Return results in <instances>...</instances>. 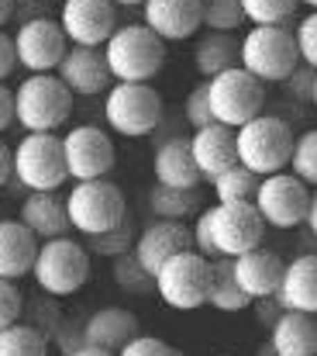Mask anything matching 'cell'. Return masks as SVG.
I'll use <instances>...</instances> for the list:
<instances>
[{"label":"cell","mask_w":317,"mask_h":356,"mask_svg":"<svg viewBox=\"0 0 317 356\" xmlns=\"http://www.w3.org/2000/svg\"><path fill=\"white\" fill-rule=\"evenodd\" d=\"M114 83H152L166 63V42L148 24H121L104 45Z\"/></svg>","instance_id":"cell-1"},{"label":"cell","mask_w":317,"mask_h":356,"mask_svg":"<svg viewBox=\"0 0 317 356\" xmlns=\"http://www.w3.org/2000/svg\"><path fill=\"white\" fill-rule=\"evenodd\" d=\"M300 63L297 35L286 24H259L241 35V70L262 83H286Z\"/></svg>","instance_id":"cell-2"},{"label":"cell","mask_w":317,"mask_h":356,"mask_svg":"<svg viewBox=\"0 0 317 356\" xmlns=\"http://www.w3.org/2000/svg\"><path fill=\"white\" fill-rule=\"evenodd\" d=\"M14 111L24 131L55 135L73 115V94L55 73H28L14 87Z\"/></svg>","instance_id":"cell-3"},{"label":"cell","mask_w":317,"mask_h":356,"mask_svg":"<svg viewBox=\"0 0 317 356\" xmlns=\"http://www.w3.org/2000/svg\"><path fill=\"white\" fill-rule=\"evenodd\" d=\"M31 280L42 294L49 298H73L76 291H83V284L90 280V249L73 236L52 238L38 245V259L31 270Z\"/></svg>","instance_id":"cell-4"},{"label":"cell","mask_w":317,"mask_h":356,"mask_svg":"<svg viewBox=\"0 0 317 356\" xmlns=\"http://www.w3.org/2000/svg\"><path fill=\"white\" fill-rule=\"evenodd\" d=\"M297 135L293 128L276 115H259L238 128V163L259 177L283 173L293 159Z\"/></svg>","instance_id":"cell-5"},{"label":"cell","mask_w":317,"mask_h":356,"mask_svg":"<svg viewBox=\"0 0 317 356\" xmlns=\"http://www.w3.org/2000/svg\"><path fill=\"white\" fill-rule=\"evenodd\" d=\"M14 180L28 194L59 191L69 180L62 138L45 131H24V138L14 145Z\"/></svg>","instance_id":"cell-6"},{"label":"cell","mask_w":317,"mask_h":356,"mask_svg":"<svg viewBox=\"0 0 317 356\" xmlns=\"http://www.w3.org/2000/svg\"><path fill=\"white\" fill-rule=\"evenodd\" d=\"M66 208H69L73 232H80L83 238L107 236L128 222V201H124L121 187L110 180L73 184V191L66 194Z\"/></svg>","instance_id":"cell-7"},{"label":"cell","mask_w":317,"mask_h":356,"mask_svg":"<svg viewBox=\"0 0 317 356\" xmlns=\"http://www.w3.org/2000/svg\"><path fill=\"white\" fill-rule=\"evenodd\" d=\"M104 121L124 138H145L162 124V97L152 83H114L104 97Z\"/></svg>","instance_id":"cell-8"},{"label":"cell","mask_w":317,"mask_h":356,"mask_svg":"<svg viewBox=\"0 0 317 356\" xmlns=\"http://www.w3.org/2000/svg\"><path fill=\"white\" fill-rule=\"evenodd\" d=\"M207 97H211L214 121L238 131L241 124H248L252 118L262 115V108H266V83L238 66V70H228V73L207 80Z\"/></svg>","instance_id":"cell-9"},{"label":"cell","mask_w":317,"mask_h":356,"mask_svg":"<svg viewBox=\"0 0 317 356\" xmlns=\"http://www.w3.org/2000/svg\"><path fill=\"white\" fill-rule=\"evenodd\" d=\"M155 294L176 312L204 308L211 298V259L197 249L173 256L155 277Z\"/></svg>","instance_id":"cell-10"},{"label":"cell","mask_w":317,"mask_h":356,"mask_svg":"<svg viewBox=\"0 0 317 356\" xmlns=\"http://www.w3.org/2000/svg\"><path fill=\"white\" fill-rule=\"evenodd\" d=\"M252 204L259 208L269 229H297V225H307L311 187L293 173H273V177H262Z\"/></svg>","instance_id":"cell-11"},{"label":"cell","mask_w":317,"mask_h":356,"mask_svg":"<svg viewBox=\"0 0 317 356\" xmlns=\"http://www.w3.org/2000/svg\"><path fill=\"white\" fill-rule=\"evenodd\" d=\"M62 152H66V170H69L73 184L107 180L117 163L110 135L97 124H73L62 135Z\"/></svg>","instance_id":"cell-12"},{"label":"cell","mask_w":317,"mask_h":356,"mask_svg":"<svg viewBox=\"0 0 317 356\" xmlns=\"http://www.w3.org/2000/svg\"><path fill=\"white\" fill-rule=\"evenodd\" d=\"M207 222H211V238L217 252L231 259L259 249L269 229L255 204H214L207 208Z\"/></svg>","instance_id":"cell-13"},{"label":"cell","mask_w":317,"mask_h":356,"mask_svg":"<svg viewBox=\"0 0 317 356\" xmlns=\"http://www.w3.org/2000/svg\"><path fill=\"white\" fill-rule=\"evenodd\" d=\"M14 49H17V63L28 73H55L59 63L69 52V38L59 24V17H42V21H28L14 31Z\"/></svg>","instance_id":"cell-14"},{"label":"cell","mask_w":317,"mask_h":356,"mask_svg":"<svg viewBox=\"0 0 317 356\" xmlns=\"http://www.w3.org/2000/svg\"><path fill=\"white\" fill-rule=\"evenodd\" d=\"M59 24L69 45L80 49H104L117 24V7L110 0H66L59 7Z\"/></svg>","instance_id":"cell-15"},{"label":"cell","mask_w":317,"mask_h":356,"mask_svg":"<svg viewBox=\"0 0 317 356\" xmlns=\"http://www.w3.org/2000/svg\"><path fill=\"white\" fill-rule=\"evenodd\" d=\"M194 249V229H187V222H162V218H152L138 238H135V249L131 256L145 266V273L159 277V270L180 256V252H190Z\"/></svg>","instance_id":"cell-16"},{"label":"cell","mask_w":317,"mask_h":356,"mask_svg":"<svg viewBox=\"0 0 317 356\" xmlns=\"http://www.w3.org/2000/svg\"><path fill=\"white\" fill-rule=\"evenodd\" d=\"M55 76L66 83V90L73 97H97L114 87V76H110V66L104 59V49H80V45H69L66 59L59 63Z\"/></svg>","instance_id":"cell-17"},{"label":"cell","mask_w":317,"mask_h":356,"mask_svg":"<svg viewBox=\"0 0 317 356\" xmlns=\"http://www.w3.org/2000/svg\"><path fill=\"white\" fill-rule=\"evenodd\" d=\"M142 24H148L162 42H187L204 28L200 0H145Z\"/></svg>","instance_id":"cell-18"},{"label":"cell","mask_w":317,"mask_h":356,"mask_svg":"<svg viewBox=\"0 0 317 356\" xmlns=\"http://www.w3.org/2000/svg\"><path fill=\"white\" fill-rule=\"evenodd\" d=\"M152 173H155V184H162V187L197 191L204 184V177L197 170V159H194V149H190V135L162 138L155 145V156H152Z\"/></svg>","instance_id":"cell-19"},{"label":"cell","mask_w":317,"mask_h":356,"mask_svg":"<svg viewBox=\"0 0 317 356\" xmlns=\"http://www.w3.org/2000/svg\"><path fill=\"white\" fill-rule=\"evenodd\" d=\"M190 149H194V159H197V170L200 177L214 184L221 173H228L231 166H238V131L228 128V124H207L200 131L190 135Z\"/></svg>","instance_id":"cell-20"},{"label":"cell","mask_w":317,"mask_h":356,"mask_svg":"<svg viewBox=\"0 0 317 356\" xmlns=\"http://www.w3.org/2000/svg\"><path fill=\"white\" fill-rule=\"evenodd\" d=\"M283 273H286L283 256L273 252V249H266V245H259V249H252V252H245V256L234 259L238 287L252 298V305L262 301V298H276L280 294V284H283Z\"/></svg>","instance_id":"cell-21"},{"label":"cell","mask_w":317,"mask_h":356,"mask_svg":"<svg viewBox=\"0 0 317 356\" xmlns=\"http://www.w3.org/2000/svg\"><path fill=\"white\" fill-rule=\"evenodd\" d=\"M31 236L38 242H52V238H66L73 236V222H69V208H66V197L59 191H49V194H28L21 201V215H17Z\"/></svg>","instance_id":"cell-22"},{"label":"cell","mask_w":317,"mask_h":356,"mask_svg":"<svg viewBox=\"0 0 317 356\" xmlns=\"http://www.w3.org/2000/svg\"><path fill=\"white\" fill-rule=\"evenodd\" d=\"M83 332H87V346L107 350V353H121L131 339L142 336L138 318H135L128 308H121V305H107V308L90 312Z\"/></svg>","instance_id":"cell-23"},{"label":"cell","mask_w":317,"mask_h":356,"mask_svg":"<svg viewBox=\"0 0 317 356\" xmlns=\"http://www.w3.org/2000/svg\"><path fill=\"white\" fill-rule=\"evenodd\" d=\"M38 238L21 218H0V280H21L35 270Z\"/></svg>","instance_id":"cell-24"},{"label":"cell","mask_w":317,"mask_h":356,"mask_svg":"<svg viewBox=\"0 0 317 356\" xmlns=\"http://www.w3.org/2000/svg\"><path fill=\"white\" fill-rule=\"evenodd\" d=\"M276 298L286 312L317 315V252H300L286 263Z\"/></svg>","instance_id":"cell-25"},{"label":"cell","mask_w":317,"mask_h":356,"mask_svg":"<svg viewBox=\"0 0 317 356\" xmlns=\"http://www.w3.org/2000/svg\"><path fill=\"white\" fill-rule=\"evenodd\" d=\"M194 66L204 80H214L241 66V38L234 31H204L194 45Z\"/></svg>","instance_id":"cell-26"},{"label":"cell","mask_w":317,"mask_h":356,"mask_svg":"<svg viewBox=\"0 0 317 356\" xmlns=\"http://www.w3.org/2000/svg\"><path fill=\"white\" fill-rule=\"evenodd\" d=\"M269 343L280 356H317V315L286 312L269 332Z\"/></svg>","instance_id":"cell-27"},{"label":"cell","mask_w":317,"mask_h":356,"mask_svg":"<svg viewBox=\"0 0 317 356\" xmlns=\"http://www.w3.org/2000/svg\"><path fill=\"white\" fill-rule=\"evenodd\" d=\"M148 211H152V218H162V222L197 218V215L204 211V208H200V191H183V187L152 184V191H148Z\"/></svg>","instance_id":"cell-28"},{"label":"cell","mask_w":317,"mask_h":356,"mask_svg":"<svg viewBox=\"0 0 317 356\" xmlns=\"http://www.w3.org/2000/svg\"><path fill=\"white\" fill-rule=\"evenodd\" d=\"M207 305L214 312H245V308H252V298L238 287L231 256H221V259L211 263V298H207Z\"/></svg>","instance_id":"cell-29"},{"label":"cell","mask_w":317,"mask_h":356,"mask_svg":"<svg viewBox=\"0 0 317 356\" xmlns=\"http://www.w3.org/2000/svg\"><path fill=\"white\" fill-rule=\"evenodd\" d=\"M259 184H262V177L238 163V166H231L228 173H221L211 187H214L217 204H252L255 194H259Z\"/></svg>","instance_id":"cell-30"},{"label":"cell","mask_w":317,"mask_h":356,"mask_svg":"<svg viewBox=\"0 0 317 356\" xmlns=\"http://www.w3.org/2000/svg\"><path fill=\"white\" fill-rule=\"evenodd\" d=\"M49 350H52L49 336L28 322H17L0 332V356H49Z\"/></svg>","instance_id":"cell-31"},{"label":"cell","mask_w":317,"mask_h":356,"mask_svg":"<svg viewBox=\"0 0 317 356\" xmlns=\"http://www.w3.org/2000/svg\"><path fill=\"white\" fill-rule=\"evenodd\" d=\"M110 273H114V284H117L124 294H135V298L155 294V277L145 273V266H142L131 252H128V256H117L114 266H110Z\"/></svg>","instance_id":"cell-32"},{"label":"cell","mask_w":317,"mask_h":356,"mask_svg":"<svg viewBox=\"0 0 317 356\" xmlns=\"http://www.w3.org/2000/svg\"><path fill=\"white\" fill-rule=\"evenodd\" d=\"M241 7H245V21L259 28V24H290L304 3L300 0H241Z\"/></svg>","instance_id":"cell-33"},{"label":"cell","mask_w":317,"mask_h":356,"mask_svg":"<svg viewBox=\"0 0 317 356\" xmlns=\"http://www.w3.org/2000/svg\"><path fill=\"white\" fill-rule=\"evenodd\" d=\"M204 7V28L207 31H238L245 24L241 0H200Z\"/></svg>","instance_id":"cell-34"},{"label":"cell","mask_w":317,"mask_h":356,"mask_svg":"<svg viewBox=\"0 0 317 356\" xmlns=\"http://www.w3.org/2000/svg\"><path fill=\"white\" fill-rule=\"evenodd\" d=\"M290 173L300 177L307 187L317 191V128L297 135V145H293V159H290Z\"/></svg>","instance_id":"cell-35"},{"label":"cell","mask_w":317,"mask_h":356,"mask_svg":"<svg viewBox=\"0 0 317 356\" xmlns=\"http://www.w3.org/2000/svg\"><path fill=\"white\" fill-rule=\"evenodd\" d=\"M87 318H73V315H62L59 325L52 329L49 343L59 356H76L80 350H87V332H83Z\"/></svg>","instance_id":"cell-36"},{"label":"cell","mask_w":317,"mask_h":356,"mask_svg":"<svg viewBox=\"0 0 317 356\" xmlns=\"http://www.w3.org/2000/svg\"><path fill=\"white\" fill-rule=\"evenodd\" d=\"M135 225H131V218L124 222V225H117L114 232H107V236H97V238H87V249L90 252H97V256H110V259H117V256H128L131 249H135Z\"/></svg>","instance_id":"cell-37"},{"label":"cell","mask_w":317,"mask_h":356,"mask_svg":"<svg viewBox=\"0 0 317 356\" xmlns=\"http://www.w3.org/2000/svg\"><path fill=\"white\" fill-rule=\"evenodd\" d=\"M24 318L21 322H28V325H35L38 332H45V336H52V329L59 325V305H55V298H49V294H42L38 291V298H31V301H24Z\"/></svg>","instance_id":"cell-38"},{"label":"cell","mask_w":317,"mask_h":356,"mask_svg":"<svg viewBox=\"0 0 317 356\" xmlns=\"http://www.w3.org/2000/svg\"><path fill=\"white\" fill-rule=\"evenodd\" d=\"M183 121H187L194 131H200V128L214 124L211 97H207V80H200V83L187 94V101H183Z\"/></svg>","instance_id":"cell-39"},{"label":"cell","mask_w":317,"mask_h":356,"mask_svg":"<svg viewBox=\"0 0 317 356\" xmlns=\"http://www.w3.org/2000/svg\"><path fill=\"white\" fill-rule=\"evenodd\" d=\"M24 318V298L14 280H0V332Z\"/></svg>","instance_id":"cell-40"},{"label":"cell","mask_w":317,"mask_h":356,"mask_svg":"<svg viewBox=\"0 0 317 356\" xmlns=\"http://www.w3.org/2000/svg\"><path fill=\"white\" fill-rule=\"evenodd\" d=\"M293 35H297V49H300V59H304V66L317 70V10L304 14V17L297 21Z\"/></svg>","instance_id":"cell-41"},{"label":"cell","mask_w":317,"mask_h":356,"mask_svg":"<svg viewBox=\"0 0 317 356\" xmlns=\"http://www.w3.org/2000/svg\"><path fill=\"white\" fill-rule=\"evenodd\" d=\"M59 0H17L14 3V24H28V21H42V17H59Z\"/></svg>","instance_id":"cell-42"},{"label":"cell","mask_w":317,"mask_h":356,"mask_svg":"<svg viewBox=\"0 0 317 356\" xmlns=\"http://www.w3.org/2000/svg\"><path fill=\"white\" fill-rule=\"evenodd\" d=\"M314 83H317V70L311 66H297L293 70V76L283 83L286 87V97H293V101H304V104H314Z\"/></svg>","instance_id":"cell-43"},{"label":"cell","mask_w":317,"mask_h":356,"mask_svg":"<svg viewBox=\"0 0 317 356\" xmlns=\"http://www.w3.org/2000/svg\"><path fill=\"white\" fill-rule=\"evenodd\" d=\"M117 356H183L180 350H173L166 339H159V336H138V339H131L124 350Z\"/></svg>","instance_id":"cell-44"},{"label":"cell","mask_w":317,"mask_h":356,"mask_svg":"<svg viewBox=\"0 0 317 356\" xmlns=\"http://www.w3.org/2000/svg\"><path fill=\"white\" fill-rule=\"evenodd\" d=\"M194 249L200 252V256H207V259H221V252H217V245H214L211 238V222H207V208L197 215V222H194Z\"/></svg>","instance_id":"cell-45"},{"label":"cell","mask_w":317,"mask_h":356,"mask_svg":"<svg viewBox=\"0 0 317 356\" xmlns=\"http://www.w3.org/2000/svg\"><path fill=\"white\" fill-rule=\"evenodd\" d=\"M252 308H255V318H259V325H266L269 332H273V329H276V322L286 315V308L280 305V298H262V301H255Z\"/></svg>","instance_id":"cell-46"},{"label":"cell","mask_w":317,"mask_h":356,"mask_svg":"<svg viewBox=\"0 0 317 356\" xmlns=\"http://www.w3.org/2000/svg\"><path fill=\"white\" fill-rule=\"evenodd\" d=\"M21 63H17V49H14V35H7V31H0V83L17 70Z\"/></svg>","instance_id":"cell-47"},{"label":"cell","mask_w":317,"mask_h":356,"mask_svg":"<svg viewBox=\"0 0 317 356\" xmlns=\"http://www.w3.org/2000/svg\"><path fill=\"white\" fill-rule=\"evenodd\" d=\"M17 121V111H14V90L0 83V135Z\"/></svg>","instance_id":"cell-48"},{"label":"cell","mask_w":317,"mask_h":356,"mask_svg":"<svg viewBox=\"0 0 317 356\" xmlns=\"http://www.w3.org/2000/svg\"><path fill=\"white\" fill-rule=\"evenodd\" d=\"M7 180H14V149L0 138V191L7 187Z\"/></svg>","instance_id":"cell-49"},{"label":"cell","mask_w":317,"mask_h":356,"mask_svg":"<svg viewBox=\"0 0 317 356\" xmlns=\"http://www.w3.org/2000/svg\"><path fill=\"white\" fill-rule=\"evenodd\" d=\"M14 3L17 0H0V31H3V24L14 21Z\"/></svg>","instance_id":"cell-50"},{"label":"cell","mask_w":317,"mask_h":356,"mask_svg":"<svg viewBox=\"0 0 317 356\" xmlns=\"http://www.w3.org/2000/svg\"><path fill=\"white\" fill-rule=\"evenodd\" d=\"M307 232L317 238V191L311 194V211H307Z\"/></svg>","instance_id":"cell-51"},{"label":"cell","mask_w":317,"mask_h":356,"mask_svg":"<svg viewBox=\"0 0 317 356\" xmlns=\"http://www.w3.org/2000/svg\"><path fill=\"white\" fill-rule=\"evenodd\" d=\"M76 356H117V353H107V350H94V346H87V350H80Z\"/></svg>","instance_id":"cell-52"},{"label":"cell","mask_w":317,"mask_h":356,"mask_svg":"<svg viewBox=\"0 0 317 356\" xmlns=\"http://www.w3.org/2000/svg\"><path fill=\"white\" fill-rule=\"evenodd\" d=\"M114 7H145V0H110Z\"/></svg>","instance_id":"cell-53"},{"label":"cell","mask_w":317,"mask_h":356,"mask_svg":"<svg viewBox=\"0 0 317 356\" xmlns=\"http://www.w3.org/2000/svg\"><path fill=\"white\" fill-rule=\"evenodd\" d=\"M255 356H280L276 350H273V343H262L259 350H255Z\"/></svg>","instance_id":"cell-54"},{"label":"cell","mask_w":317,"mask_h":356,"mask_svg":"<svg viewBox=\"0 0 317 356\" xmlns=\"http://www.w3.org/2000/svg\"><path fill=\"white\" fill-rule=\"evenodd\" d=\"M304 7H311V10H317V0H300Z\"/></svg>","instance_id":"cell-55"},{"label":"cell","mask_w":317,"mask_h":356,"mask_svg":"<svg viewBox=\"0 0 317 356\" xmlns=\"http://www.w3.org/2000/svg\"><path fill=\"white\" fill-rule=\"evenodd\" d=\"M314 108H317V83H314Z\"/></svg>","instance_id":"cell-56"},{"label":"cell","mask_w":317,"mask_h":356,"mask_svg":"<svg viewBox=\"0 0 317 356\" xmlns=\"http://www.w3.org/2000/svg\"><path fill=\"white\" fill-rule=\"evenodd\" d=\"M59 3H66V0H59Z\"/></svg>","instance_id":"cell-57"}]
</instances>
